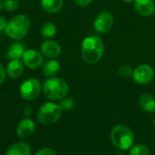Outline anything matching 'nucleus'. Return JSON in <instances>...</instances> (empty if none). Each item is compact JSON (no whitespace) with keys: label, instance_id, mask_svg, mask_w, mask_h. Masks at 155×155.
Returning a JSON list of instances; mask_svg holds the SVG:
<instances>
[{"label":"nucleus","instance_id":"f257e3e1","mask_svg":"<svg viewBox=\"0 0 155 155\" xmlns=\"http://www.w3.org/2000/svg\"><path fill=\"white\" fill-rule=\"evenodd\" d=\"M104 53V45L102 38L92 35L86 36L81 45V54L88 64H96L101 61Z\"/></svg>","mask_w":155,"mask_h":155},{"label":"nucleus","instance_id":"f03ea898","mask_svg":"<svg viewBox=\"0 0 155 155\" xmlns=\"http://www.w3.org/2000/svg\"><path fill=\"white\" fill-rule=\"evenodd\" d=\"M110 140L113 145L119 151L125 152L134 145V134L130 127L124 124H117L111 130Z\"/></svg>","mask_w":155,"mask_h":155},{"label":"nucleus","instance_id":"7ed1b4c3","mask_svg":"<svg viewBox=\"0 0 155 155\" xmlns=\"http://www.w3.org/2000/svg\"><path fill=\"white\" fill-rule=\"evenodd\" d=\"M43 93L45 96L52 101H60L66 97L69 93L68 84L58 77H50L43 84Z\"/></svg>","mask_w":155,"mask_h":155},{"label":"nucleus","instance_id":"20e7f679","mask_svg":"<svg viewBox=\"0 0 155 155\" xmlns=\"http://www.w3.org/2000/svg\"><path fill=\"white\" fill-rule=\"evenodd\" d=\"M31 26L30 18L25 15H17L14 16L5 28V35L13 40H20L26 35Z\"/></svg>","mask_w":155,"mask_h":155},{"label":"nucleus","instance_id":"39448f33","mask_svg":"<svg viewBox=\"0 0 155 155\" xmlns=\"http://www.w3.org/2000/svg\"><path fill=\"white\" fill-rule=\"evenodd\" d=\"M62 112L63 110L59 104L53 102H47L39 108L37 120L43 125H51L60 119Z\"/></svg>","mask_w":155,"mask_h":155},{"label":"nucleus","instance_id":"423d86ee","mask_svg":"<svg viewBox=\"0 0 155 155\" xmlns=\"http://www.w3.org/2000/svg\"><path fill=\"white\" fill-rule=\"evenodd\" d=\"M42 84L36 78H28L20 85L19 93L23 99L26 101L35 100L42 92Z\"/></svg>","mask_w":155,"mask_h":155},{"label":"nucleus","instance_id":"0eeeda50","mask_svg":"<svg viewBox=\"0 0 155 155\" xmlns=\"http://www.w3.org/2000/svg\"><path fill=\"white\" fill-rule=\"evenodd\" d=\"M114 22V17L111 12L102 11L94 18V28L99 34H106L112 29Z\"/></svg>","mask_w":155,"mask_h":155},{"label":"nucleus","instance_id":"6e6552de","mask_svg":"<svg viewBox=\"0 0 155 155\" xmlns=\"http://www.w3.org/2000/svg\"><path fill=\"white\" fill-rule=\"evenodd\" d=\"M132 77L136 84L144 85L153 81L154 77V70L149 64H140L134 69Z\"/></svg>","mask_w":155,"mask_h":155},{"label":"nucleus","instance_id":"1a4fd4ad","mask_svg":"<svg viewBox=\"0 0 155 155\" xmlns=\"http://www.w3.org/2000/svg\"><path fill=\"white\" fill-rule=\"evenodd\" d=\"M22 60H23L24 65L33 70L38 69L39 67L43 65V63H44L42 53L35 49L25 50Z\"/></svg>","mask_w":155,"mask_h":155},{"label":"nucleus","instance_id":"9d476101","mask_svg":"<svg viewBox=\"0 0 155 155\" xmlns=\"http://www.w3.org/2000/svg\"><path fill=\"white\" fill-rule=\"evenodd\" d=\"M40 51L44 56L50 59H54L60 55L62 49L57 42L54 40H46L41 44Z\"/></svg>","mask_w":155,"mask_h":155},{"label":"nucleus","instance_id":"9b49d317","mask_svg":"<svg viewBox=\"0 0 155 155\" xmlns=\"http://www.w3.org/2000/svg\"><path fill=\"white\" fill-rule=\"evenodd\" d=\"M134 5L136 13L141 16L148 17L154 14L155 4L153 0H134Z\"/></svg>","mask_w":155,"mask_h":155},{"label":"nucleus","instance_id":"f8f14e48","mask_svg":"<svg viewBox=\"0 0 155 155\" xmlns=\"http://www.w3.org/2000/svg\"><path fill=\"white\" fill-rule=\"evenodd\" d=\"M35 131V124L30 118H25L20 121L16 128V134L19 138H27L28 136L33 134Z\"/></svg>","mask_w":155,"mask_h":155},{"label":"nucleus","instance_id":"ddd939ff","mask_svg":"<svg viewBox=\"0 0 155 155\" xmlns=\"http://www.w3.org/2000/svg\"><path fill=\"white\" fill-rule=\"evenodd\" d=\"M139 105L141 109L146 113H154L155 112V97L148 93L143 94L139 97Z\"/></svg>","mask_w":155,"mask_h":155},{"label":"nucleus","instance_id":"4468645a","mask_svg":"<svg viewBox=\"0 0 155 155\" xmlns=\"http://www.w3.org/2000/svg\"><path fill=\"white\" fill-rule=\"evenodd\" d=\"M32 150L28 143L19 142L9 146L5 155H31Z\"/></svg>","mask_w":155,"mask_h":155},{"label":"nucleus","instance_id":"2eb2a0df","mask_svg":"<svg viewBox=\"0 0 155 155\" xmlns=\"http://www.w3.org/2000/svg\"><path fill=\"white\" fill-rule=\"evenodd\" d=\"M61 69L60 63L54 59H50L47 62H45L42 68V73L45 77H54Z\"/></svg>","mask_w":155,"mask_h":155},{"label":"nucleus","instance_id":"dca6fc26","mask_svg":"<svg viewBox=\"0 0 155 155\" xmlns=\"http://www.w3.org/2000/svg\"><path fill=\"white\" fill-rule=\"evenodd\" d=\"M25 52V47L21 43H14L10 45L6 52V57L9 60H20Z\"/></svg>","mask_w":155,"mask_h":155},{"label":"nucleus","instance_id":"f3484780","mask_svg":"<svg viewBox=\"0 0 155 155\" xmlns=\"http://www.w3.org/2000/svg\"><path fill=\"white\" fill-rule=\"evenodd\" d=\"M5 71L11 78H18L24 72V64L20 60H10Z\"/></svg>","mask_w":155,"mask_h":155},{"label":"nucleus","instance_id":"a211bd4d","mask_svg":"<svg viewBox=\"0 0 155 155\" xmlns=\"http://www.w3.org/2000/svg\"><path fill=\"white\" fill-rule=\"evenodd\" d=\"M64 5V0H41V6L44 11L49 14L59 12Z\"/></svg>","mask_w":155,"mask_h":155},{"label":"nucleus","instance_id":"6ab92c4d","mask_svg":"<svg viewBox=\"0 0 155 155\" xmlns=\"http://www.w3.org/2000/svg\"><path fill=\"white\" fill-rule=\"evenodd\" d=\"M57 31L56 25L52 22L45 23L41 28V34L45 38H52L55 35Z\"/></svg>","mask_w":155,"mask_h":155},{"label":"nucleus","instance_id":"aec40b11","mask_svg":"<svg viewBox=\"0 0 155 155\" xmlns=\"http://www.w3.org/2000/svg\"><path fill=\"white\" fill-rule=\"evenodd\" d=\"M129 155H150V149L146 144H134L129 149Z\"/></svg>","mask_w":155,"mask_h":155},{"label":"nucleus","instance_id":"412c9836","mask_svg":"<svg viewBox=\"0 0 155 155\" xmlns=\"http://www.w3.org/2000/svg\"><path fill=\"white\" fill-rule=\"evenodd\" d=\"M60 101L61 102H60L59 105H60V107L62 108L63 111H70L75 105V102H74V100L72 97H67L66 96V97L63 98Z\"/></svg>","mask_w":155,"mask_h":155},{"label":"nucleus","instance_id":"4be33fe9","mask_svg":"<svg viewBox=\"0 0 155 155\" xmlns=\"http://www.w3.org/2000/svg\"><path fill=\"white\" fill-rule=\"evenodd\" d=\"M134 69L128 64H122L118 69V74L123 78H129L133 75Z\"/></svg>","mask_w":155,"mask_h":155},{"label":"nucleus","instance_id":"5701e85b","mask_svg":"<svg viewBox=\"0 0 155 155\" xmlns=\"http://www.w3.org/2000/svg\"><path fill=\"white\" fill-rule=\"evenodd\" d=\"M18 6H19L18 0H5L3 2V8L9 12L16 10Z\"/></svg>","mask_w":155,"mask_h":155},{"label":"nucleus","instance_id":"b1692460","mask_svg":"<svg viewBox=\"0 0 155 155\" xmlns=\"http://www.w3.org/2000/svg\"><path fill=\"white\" fill-rule=\"evenodd\" d=\"M35 155H57L56 154V152L52 149V148H49V147H45V148H42L40 149L36 153Z\"/></svg>","mask_w":155,"mask_h":155},{"label":"nucleus","instance_id":"393cba45","mask_svg":"<svg viewBox=\"0 0 155 155\" xmlns=\"http://www.w3.org/2000/svg\"><path fill=\"white\" fill-rule=\"evenodd\" d=\"M5 76H6V71L2 65V64L0 63V84H2L5 82Z\"/></svg>","mask_w":155,"mask_h":155},{"label":"nucleus","instance_id":"a878e982","mask_svg":"<svg viewBox=\"0 0 155 155\" xmlns=\"http://www.w3.org/2000/svg\"><path fill=\"white\" fill-rule=\"evenodd\" d=\"M74 3H75L77 5L84 7V6H87V5H90L94 0H74Z\"/></svg>","mask_w":155,"mask_h":155},{"label":"nucleus","instance_id":"bb28decb","mask_svg":"<svg viewBox=\"0 0 155 155\" xmlns=\"http://www.w3.org/2000/svg\"><path fill=\"white\" fill-rule=\"evenodd\" d=\"M7 21L5 17L3 16H0V34L2 32H5V28H6V25H7Z\"/></svg>","mask_w":155,"mask_h":155},{"label":"nucleus","instance_id":"cd10ccee","mask_svg":"<svg viewBox=\"0 0 155 155\" xmlns=\"http://www.w3.org/2000/svg\"><path fill=\"white\" fill-rule=\"evenodd\" d=\"M24 113H25V115H30V114H32V109H31V107L26 106V107L25 108V110H24Z\"/></svg>","mask_w":155,"mask_h":155},{"label":"nucleus","instance_id":"c85d7f7f","mask_svg":"<svg viewBox=\"0 0 155 155\" xmlns=\"http://www.w3.org/2000/svg\"><path fill=\"white\" fill-rule=\"evenodd\" d=\"M124 3H132V2H134V0H123Z\"/></svg>","mask_w":155,"mask_h":155},{"label":"nucleus","instance_id":"c756f323","mask_svg":"<svg viewBox=\"0 0 155 155\" xmlns=\"http://www.w3.org/2000/svg\"><path fill=\"white\" fill-rule=\"evenodd\" d=\"M2 9H3V2L0 0V11H1Z\"/></svg>","mask_w":155,"mask_h":155},{"label":"nucleus","instance_id":"7c9ffc66","mask_svg":"<svg viewBox=\"0 0 155 155\" xmlns=\"http://www.w3.org/2000/svg\"><path fill=\"white\" fill-rule=\"evenodd\" d=\"M152 122H153V124L155 125V116H153V117L152 118Z\"/></svg>","mask_w":155,"mask_h":155},{"label":"nucleus","instance_id":"2f4dec72","mask_svg":"<svg viewBox=\"0 0 155 155\" xmlns=\"http://www.w3.org/2000/svg\"><path fill=\"white\" fill-rule=\"evenodd\" d=\"M154 15H155V11H154Z\"/></svg>","mask_w":155,"mask_h":155}]
</instances>
